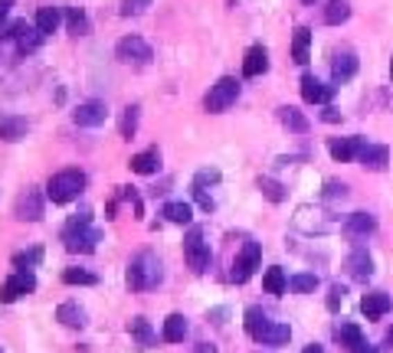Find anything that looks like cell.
<instances>
[{"label": "cell", "mask_w": 393, "mask_h": 353, "mask_svg": "<svg viewBox=\"0 0 393 353\" xmlns=\"http://www.w3.org/2000/svg\"><path fill=\"white\" fill-rule=\"evenodd\" d=\"M164 278V268H161V259L154 252H138L131 265H128V288L131 291H151L158 288Z\"/></svg>", "instance_id": "obj_1"}, {"label": "cell", "mask_w": 393, "mask_h": 353, "mask_svg": "<svg viewBox=\"0 0 393 353\" xmlns=\"http://www.w3.org/2000/svg\"><path fill=\"white\" fill-rule=\"evenodd\" d=\"M82 190H85V173L82 171H59L47 183V196L53 203H72Z\"/></svg>", "instance_id": "obj_2"}, {"label": "cell", "mask_w": 393, "mask_h": 353, "mask_svg": "<svg viewBox=\"0 0 393 353\" xmlns=\"http://www.w3.org/2000/svg\"><path fill=\"white\" fill-rule=\"evenodd\" d=\"M337 226H344V223H337L321 206H299L295 209V229L308 232V236H321V232H331Z\"/></svg>", "instance_id": "obj_3"}, {"label": "cell", "mask_w": 393, "mask_h": 353, "mask_svg": "<svg viewBox=\"0 0 393 353\" xmlns=\"http://www.w3.org/2000/svg\"><path fill=\"white\" fill-rule=\"evenodd\" d=\"M184 255H187V265H190L196 275L210 268V259H213V255H210V242H203V229L200 226H194L190 232H187Z\"/></svg>", "instance_id": "obj_4"}, {"label": "cell", "mask_w": 393, "mask_h": 353, "mask_svg": "<svg viewBox=\"0 0 393 353\" xmlns=\"http://www.w3.org/2000/svg\"><path fill=\"white\" fill-rule=\"evenodd\" d=\"M259 262H262V246H259V242H246L243 252H240V255H236V262H233L230 278L236 282V285H243V282L253 278V272L259 268Z\"/></svg>", "instance_id": "obj_5"}, {"label": "cell", "mask_w": 393, "mask_h": 353, "mask_svg": "<svg viewBox=\"0 0 393 353\" xmlns=\"http://www.w3.org/2000/svg\"><path fill=\"white\" fill-rule=\"evenodd\" d=\"M115 56L125 62V66H148L154 53H151V46L141 40V36H125V40H118L115 46Z\"/></svg>", "instance_id": "obj_6"}, {"label": "cell", "mask_w": 393, "mask_h": 353, "mask_svg": "<svg viewBox=\"0 0 393 353\" xmlns=\"http://www.w3.org/2000/svg\"><path fill=\"white\" fill-rule=\"evenodd\" d=\"M240 98V82L236 79H230V76H223L213 89H210V95H207V112H226L233 102Z\"/></svg>", "instance_id": "obj_7"}, {"label": "cell", "mask_w": 393, "mask_h": 353, "mask_svg": "<svg viewBox=\"0 0 393 353\" xmlns=\"http://www.w3.org/2000/svg\"><path fill=\"white\" fill-rule=\"evenodd\" d=\"M30 291H36L33 272H17V275H10V278L0 285V301H3V304H13L20 295H30Z\"/></svg>", "instance_id": "obj_8"}, {"label": "cell", "mask_w": 393, "mask_h": 353, "mask_svg": "<svg viewBox=\"0 0 393 353\" xmlns=\"http://www.w3.org/2000/svg\"><path fill=\"white\" fill-rule=\"evenodd\" d=\"M62 242H66V249H69V252H95V246L102 242V232L92 229V226L66 229V232H62Z\"/></svg>", "instance_id": "obj_9"}, {"label": "cell", "mask_w": 393, "mask_h": 353, "mask_svg": "<svg viewBox=\"0 0 393 353\" xmlns=\"http://www.w3.org/2000/svg\"><path fill=\"white\" fill-rule=\"evenodd\" d=\"M17 43V49L20 53H33V49H40V43H43V33L36 30V26H30L26 20H17L10 26V33H7Z\"/></svg>", "instance_id": "obj_10"}, {"label": "cell", "mask_w": 393, "mask_h": 353, "mask_svg": "<svg viewBox=\"0 0 393 353\" xmlns=\"http://www.w3.org/2000/svg\"><path fill=\"white\" fill-rule=\"evenodd\" d=\"M364 148H367V141H364V137H331V141H328L331 157L341 160V164L360 157V150H364Z\"/></svg>", "instance_id": "obj_11"}, {"label": "cell", "mask_w": 393, "mask_h": 353, "mask_svg": "<svg viewBox=\"0 0 393 353\" xmlns=\"http://www.w3.org/2000/svg\"><path fill=\"white\" fill-rule=\"evenodd\" d=\"M13 216H17V219H30V223L43 219V196L36 193V190L20 193V196H17V206H13Z\"/></svg>", "instance_id": "obj_12"}, {"label": "cell", "mask_w": 393, "mask_h": 353, "mask_svg": "<svg viewBox=\"0 0 393 353\" xmlns=\"http://www.w3.org/2000/svg\"><path fill=\"white\" fill-rule=\"evenodd\" d=\"M105 118H108V112H105L102 102H82L72 112V121L79 128H99V125H105Z\"/></svg>", "instance_id": "obj_13"}, {"label": "cell", "mask_w": 393, "mask_h": 353, "mask_svg": "<svg viewBox=\"0 0 393 353\" xmlns=\"http://www.w3.org/2000/svg\"><path fill=\"white\" fill-rule=\"evenodd\" d=\"M335 95V85H324L321 79H315V76H301V98L308 105H321L328 102Z\"/></svg>", "instance_id": "obj_14"}, {"label": "cell", "mask_w": 393, "mask_h": 353, "mask_svg": "<svg viewBox=\"0 0 393 353\" xmlns=\"http://www.w3.org/2000/svg\"><path fill=\"white\" fill-rule=\"evenodd\" d=\"M289 337H292V327H289V324H278V320H269V324L262 327V331H256L253 341L266 343V347H282V343H289Z\"/></svg>", "instance_id": "obj_15"}, {"label": "cell", "mask_w": 393, "mask_h": 353, "mask_svg": "<svg viewBox=\"0 0 393 353\" xmlns=\"http://www.w3.org/2000/svg\"><path fill=\"white\" fill-rule=\"evenodd\" d=\"M360 311H364V318L367 320L383 318V314L390 311V295H383V291H370V295L360 298Z\"/></svg>", "instance_id": "obj_16"}, {"label": "cell", "mask_w": 393, "mask_h": 353, "mask_svg": "<svg viewBox=\"0 0 393 353\" xmlns=\"http://www.w3.org/2000/svg\"><path fill=\"white\" fill-rule=\"evenodd\" d=\"M347 232V236H354V239H360V236H370L374 229H377V219L370 216V213H351V216L344 219V226H341Z\"/></svg>", "instance_id": "obj_17"}, {"label": "cell", "mask_w": 393, "mask_h": 353, "mask_svg": "<svg viewBox=\"0 0 393 353\" xmlns=\"http://www.w3.org/2000/svg\"><path fill=\"white\" fill-rule=\"evenodd\" d=\"M266 69H269V53L262 46H253L243 59V76L246 79H256V76H262Z\"/></svg>", "instance_id": "obj_18"}, {"label": "cell", "mask_w": 393, "mask_h": 353, "mask_svg": "<svg viewBox=\"0 0 393 353\" xmlns=\"http://www.w3.org/2000/svg\"><path fill=\"white\" fill-rule=\"evenodd\" d=\"M347 272L351 278H358V282H367L370 275H374V262H370V255L364 249H354L347 255Z\"/></svg>", "instance_id": "obj_19"}, {"label": "cell", "mask_w": 393, "mask_h": 353, "mask_svg": "<svg viewBox=\"0 0 393 353\" xmlns=\"http://www.w3.org/2000/svg\"><path fill=\"white\" fill-rule=\"evenodd\" d=\"M358 160L367 167V171H383V167L390 164V150L383 148V144H367V148L360 150Z\"/></svg>", "instance_id": "obj_20"}, {"label": "cell", "mask_w": 393, "mask_h": 353, "mask_svg": "<svg viewBox=\"0 0 393 353\" xmlns=\"http://www.w3.org/2000/svg\"><path fill=\"white\" fill-rule=\"evenodd\" d=\"M56 320L66 324V327H72V331H79V327H85V311H82L76 301H66V304L56 308Z\"/></svg>", "instance_id": "obj_21"}, {"label": "cell", "mask_w": 393, "mask_h": 353, "mask_svg": "<svg viewBox=\"0 0 393 353\" xmlns=\"http://www.w3.org/2000/svg\"><path fill=\"white\" fill-rule=\"evenodd\" d=\"M354 72H358V56L354 53H337L331 59V76H335V82H347Z\"/></svg>", "instance_id": "obj_22"}, {"label": "cell", "mask_w": 393, "mask_h": 353, "mask_svg": "<svg viewBox=\"0 0 393 353\" xmlns=\"http://www.w3.org/2000/svg\"><path fill=\"white\" fill-rule=\"evenodd\" d=\"M335 341L341 343L344 350L354 353V350H360V347H364V334H360L358 324H341V327L335 331Z\"/></svg>", "instance_id": "obj_23"}, {"label": "cell", "mask_w": 393, "mask_h": 353, "mask_svg": "<svg viewBox=\"0 0 393 353\" xmlns=\"http://www.w3.org/2000/svg\"><path fill=\"white\" fill-rule=\"evenodd\" d=\"M128 331H131V337H135L138 347H144V350H151V347L158 343V337H154V331H151V324L144 318H131L128 320Z\"/></svg>", "instance_id": "obj_24"}, {"label": "cell", "mask_w": 393, "mask_h": 353, "mask_svg": "<svg viewBox=\"0 0 393 353\" xmlns=\"http://www.w3.org/2000/svg\"><path fill=\"white\" fill-rule=\"evenodd\" d=\"M26 135V121L17 114H3L0 118V141H20Z\"/></svg>", "instance_id": "obj_25"}, {"label": "cell", "mask_w": 393, "mask_h": 353, "mask_svg": "<svg viewBox=\"0 0 393 353\" xmlns=\"http://www.w3.org/2000/svg\"><path fill=\"white\" fill-rule=\"evenodd\" d=\"M278 121L289 128V131H295V135H305V131H308V118H305L299 108H292V105L278 108Z\"/></svg>", "instance_id": "obj_26"}, {"label": "cell", "mask_w": 393, "mask_h": 353, "mask_svg": "<svg viewBox=\"0 0 393 353\" xmlns=\"http://www.w3.org/2000/svg\"><path fill=\"white\" fill-rule=\"evenodd\" d=\"M308 46H312V30H308V26H299V30H295V40H292V59L301 62V66L308 62Z\"/></svg>", "instance_id": "obj_27"}, {"label": "cell", "mask_w": 393, "mask_h": 353, "mask_svg": "<svg viewBox=\"0 0 393 353\" xmlns=\"http://www.w3.org/2000/svg\"><path fill=\"white\" fill-rule=\"evenodd\" d=\"M158 167H161L158 148H151V150H144V154H135V157H131V171L135 173H154Z\"/></svg>", "instance_id": "obj_28"}, {"label": "cell", "mask_w": 393, "mask_h": 353, "mask_svg": "<svg viewBox=\"0 0 393 353\" xmlns=\"http://www.w3.org/2000/svg\"><path fill=\"white\" fill-rule=\"evenodd\" d=\"M187 337V318L184 314H171L164 320V341L167 343H181Z\"/></svg>", "instance_id": "obj_29"}, {"label": "cell", "mask_w": 393, "mask_h": 353, "mask_svg": "<svg viewBox=\"0 0 393 353\" xmlns=\"http://www.w3.org/2000/svg\"><path fill=\"white\" fill-rule=\"evenodd\" d=\"M59 23H62V17H59L56 7H40V13H36V30L47 36V33H56Z\"/></svg>", "instance_id": "obj_30"}, {"label": "cell", "mask_w": 393, "mask_h": 353, "mask_svg": "<svg viewBox=\"0 0 393 353\" xmlns=\"http://www.w3.org/2000/svg\"><path fill=\"white\" fill-rule=\"evenodd\" d=\"M347 17H351L347 0H331V3L324 7V23H328V26H337V23H344Z\"/></svg>", "instance_id": "obj_31"}, {"label": "cell", "mask_w": 393, "mask_h": 353, "mask_svg": "<svg viewBox=\"0 0 393 353\" xmlns=\"http://www.w3.org/2000/svg\"><path fill=\"white\" fill-rule=\"evenodd\" d=\"M262 285H266L269 295H285V288H289V278L282 268H269L266 278H262Z\"/></svg>", "instance_id": "obj_32"}, {"label": "cell", "mask_w": 393, "mask_h": 353, "mask_svg": "<svg viewBox=\"0 0 393 353\" xmlns=\"http://www.w3.org/2000/svg\"><path fill=\"white\" fill-rule=\"evenodd\" d=\"M164 216L171 219V223H181V226H187V223L194 219V209H190V203H177V200H174V203L164 206Z\"/></svg>", "instance_id": "obj_33"}, {"label": "cell", "mask_w": 393, "mask_h": 353, "mask_svg": "<svg viewBox=\"0 0 393 353\" xmlns=\"http://www.w3.org/2000/svg\"><path fill=\"white\" fill-rule=\"evenodd\" d=\"M66 26H69V33L85 36L89 33V17H85L79 7H69V10H66Z\"/></svg>", "instance_id": "obj_34"}, {"label": "cell", "mask_w": 393, "mask_h": 353, "mask_svg": "<svg viewBox=\"0 0 393 353\" xmlns=\"http://www.w3.org/2000/svg\"><path fill=\"white\" fill-rule=\"evenodd\" d=\"M40 259H43V249H40V246H36V249H30V252H17V255H13V268L30 272L33 265H40Z\"/></svg>", "instance_id": "obj_35"}, {"label": "cell", "mask_w": 393, "mask_h": 353, "mask_svg": "<svg viewBox=\"0 0 393 353\" xmlns=\"http://www.w3.org/2000/svg\"><path fill=\"white\" fill-rule=\"evenodd\" d=\"M266 324H269V314L262 308H249V311H246V334H249V337H256V331H262Z\"/></svg>", "instance_id": "obj_36"}, {"label": "cell", "mask_w": 393, "mask_h": 353, "mask_svg": "<svg viewBox=\"0 0 393 353\" xmlns=\"http://www.w3.org/2000/svg\"><path fill=\"white\" fill-rule=\"evenodd\" d=\"M259 190H262V196H266V200H272V203H282V200H285L282 183L272 180V177H259Z\"/></svg>", "instance_id": "obj_37"}, {"label": "cell", "mask_w": 393, "mask_h": 353, "mask_svg": "<svg viewBox=\"0 0 393 353\" xmlns=\"http://www.w3.org/2000/svg\"><path fill=\"white\" fill-rule=\"evenodd\" d=\"M138 105H128L125 108V114H122V137H128V141H131V137H135V131H138Z\"/></svg>", "instance_id": "obj_38"}, {"label": "cell", "mask_w": 393, "mask_h": 353, "mask_svg": "<svg viewBox=\"0 0 393 353\" xmlns=\"http://www.w3.org/2000/svg\"><path fill=\"white\" fill-rule=\"evenodd\" d=\"M62 282H66V285H95L99 278H95L92 272H85V268H66V272H62Z\"/></svg>", "instance_id": "obj_39"}, {"label": "cell", "mask_w": 393, "mask_h": 353, "mask_svg": "<svg viewBox=\"0 0 393 353\" xmlns=\"http://www.w3.org/2000/svg\"><path fill=\"white\" fill-rule=\"evenodd\" d=\"M289 288H292V291H299V295H308V291L318 288V275H292Z\"/></svg>", "instance_id": "obj_40"}, {"label": "cell", "mask_w": 393, "mask_h": 353, "mask_svg": "<svg viewBox=\"0 0 393 353\" xmlns=\"http://www.w3.org/2000/svg\"><path fill=\"white\" fill-rule=\"evenodd\" d=\"M324 200H347V183L328 180L324 183Z\"/></svg>", "instance_id": "obj_41"}, {"label": "cell", "mask_w": 393, "mask_h": 353, "mask_svg": "<svg viewBox=\"0 0 393 353\" xmlns=\"http://www.w3.org/2000/svg\"><path fill=\"white\" fill-rule=\"evenodd\" d=\"M344 285H331V291H328V311H337L341 304H344Z\"/></svg>", "instance_id": "obj_42"}, {"label": "cell", "mask_w": 393, "mask_h": 353, "mask_svg": "<svg viewBox=\"0 0 393 353\" xmlns=\"http://www.w3.org/2000/svg\"><path fill=\"white\" fill-rule=\"evenodd\" d=\"M151 7V0H122V13L131 17V13H144Z\"/></svg>", "instance_id": "obj_43"}, {"label": "cell", "mask_w": 393, "mask_h": 353, "mask_svg": "<svg viewBox=\"0 0 393 353\" xmlns=\"http://www.w3.org/2000/svg\"><path fill=\"white\" fill-rule=\"evenodd\" d=\"M194 196H196V203L203 206L207 213H210V209H213V206H217V203H213V196H210L207 190H203V187H194Z\"/></svg>", "instance_id": "obj_44"}, {"label": "cell", "mask_w": 393, "mask_h": 353, "mask_svg": "<svg viewBox=\"0 0 393 353\" xmlns=\"http://www.w3.org/2000/svg\"><path fill=\"white\" fill-rule=\"evenodd\" d=\"M217 183V180H220V173H217V171H200V173H196V183H194V187H203V183Z\"/></svg>", "instance_id": "obj_45"}, {"label": "cell", "mask_w": 393, "mask_h": 353, "mask_svg": "<svg viewBox=\"0 0 393 353\" xmlns=\"http://www.w3.org/2000/svg\"><path fill=\"white\" fill-rule=\"evenodd\" d=\"M85 226H89V213H79V216H72L66 223V229H85Z\"/></svg>", "instance_id": "obj_46"}, {"label": "cell", "mask_w": 393, "mask_h": 353, "mask_svg": "<svg viewBox=\"0 0 393 353\" xmlns=\"http://www.w3.org/2000/svg\"><path fill=\"white\" fill-rule=\"evenodd\" d=\"M324 121H341V114L335 112V108H324V114H321Z\"/></svg>", "instance_id": "obj_47"}, {"label": "cell", "mask_w": 393, "mask_h": 353, "mask_svg": "<svg viewBox=\"0 0 393 353\" xmlns=\"http://www.w3.org/2000/svg\"><path fill=\"white\" fill-rule=\"evenodd\" d=\"M10 7H13V0H0V20L10 13Z\"/></svg>", "instance_id": "obj_48"}, {"label": "cell", "mask_w": 393, "mask_h": 353, "mask_svg": "<svg viewBox=\"0 0 393 353\" xmlns=\"http://www.w3.org/2000/svg\"><path fill=\"white\" fill-rule=\"evenodd\" d=\"M194 353H217V347H213V343H196Z\"/></svg>", "instance_id": "obj_49"}, {"label": "cell", "mask_w": 393, "mask_h": 353, "mask_svg": "<svg viewBox=\"0 0 393 353\" xmlns=\"http://www.w3.org/2000/svg\"><path fill=\"white\" fill-rule=\"evenodd\" d=\"M354 353H377V347H367V343H364V347H360V350H354Z\"/></svg>", "instance_id": "obj_50"}, {"label": "cell", "mask_w": 393, "mask_h": 353, "mask_svg": "<svg viewBox=\"0 0 393 353\" xmlns=\"http://www.w3.org/2000/svg\"><path fill=\"white\" fill-rule=\"evenodd\" d=\"M301 353H324V350H321V347H305Z\"/></svg>", "instance_id": "obj_51"}, {"label": "cell", "mask_w": 393, "mask_h": 353, "mask_svg": "<svg viewBox=\"0 0 393 353\" xmlns=\"http://www.w3.org/2000/svg\"><path fill=\"white\" fill-rule=\"evenodd\" d=\"M387 343H390V347H393V331H387Z\"/></svg>", "instance_id": "obj_52"}, {"label": "cell", "mask_w": 393, "mask_h": 353, "mask_svg": "<svg viewBox=\"0 0 393 353\" xmlns=\"http://www.w3.org/2000/svg\"><path fill=\"white\" fill-rule=\"evenodd\" d=\"M301 3H315V0H301Z\"/></svg>", "instance_id": "obj_53"}, {"label": "cell", "mask_w": 393, "mask_h": 353, "mask_svg": "<svg viewBox=\"0 0 393 353\" xmlns=\"http://www.w3.org/2000/svg\"><path fill=\"white\" fill-rule=\"evenodd\" d=\"M390 76H393V62H390Z\"/></svg>", "instance_id": "obj_54"}, {"label": "cell", "mask_w": 393, "mask_h": 353, "mask_svg": "<svg viewBox=\"0 0 393 353\" xmlns=\"http://www.w3.org/2000/svg\"><path fill=\"white\" fill-rule=\"evenodd\" d=\"M0 353H3V350H0Z\"/></svg>", "instance_id": "obj_55"}]
</instances>
